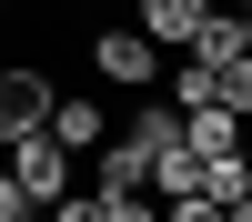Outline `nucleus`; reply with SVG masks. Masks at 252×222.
I'll return each mask as SVG.
<instances>
[{
    "instance_id": "obj_8",
    "label": "nucleus",
    "mask_w": 252,
    "mask_h": 222,
    "mask_svg": "<svg viewBox=\"0 0 252 222\" xmlns=\"http://www.w3.org/2000/svg\"><path fill=\"white\" fill-rule=\"evenodd\" d=\"M40 111H51V81L40 71H0V141L40 131Z\"/></svg>"
},
{
    "instance_id": "obj_17",
    "label": "nucleus",
    "mask_w": 252,
    "mask_h": 222,
    "mask_svg": "<svg viewBox=\"0 0 252 222\" xmlns=\"http://www.w3.org/2000/svg\"><path fill=\"white\" fill-rule=\"evenodd\" d=\"M232 10H252V0H232Z\"/></svg>"
},
{
    "instance_id": "obj_14",
    "label": "nucleus",
    "mask_w": 252,
    "mask_h": 222,
    "mask_svg": "<svg viewBox=\"0 0 252 222\" xmlns=\"http://www.w3.org/2000/svg\"><path fill=\"white\" fill-rule=\"evenodd\" d=\"M0 222H40V202H31V192H20V182H10V172H0Z\"/></svg>"
},
{
    "instance_id": "obj_15",
    "label": "nucleus",
    "mask_w": 252,
    "mask_h": 222,
    "mask_svg": "<svg viewBox=\"0 0 252 222\" xmlns=\"http://www.w3.org/2000/svg\"><path fill=\"white\" fill-rule=\"evenodd\" d=\"M161 222H222V202H202V192H182V202H161Z\"/></svg>"
},
{
    "instance_id": "obj_7",
    "label": "nucleus",
    "mask_w": 252,
    "mask_h": 222,
    "mask_svg": "<svg viewBox=\"0 0 252 222\" xmlns=\"http://www.w3.org/2000/svg\"><path fill=\"white\" fill-rule=\"evenodd\" d=\"M202 10H212V0H141V20H131V31H141V40H152V51H161V61H172V51H182V40H192V31H202Z\"/></svg>"
},
{
    "instance_id": "obj_4",
    "label": "nucleus",
    "mask_w": 252,
    "mask_h": 222,
    "mask_svg": "<svg viewBox=\"0 0 252 222\" xmlns=\"http://www.w3.org/2000/svg\"><path fill=\"white\" fill-rule=\"evenodd\" d=\"M40 131H51L61 152L81 161V152H101V131H111V121H101V101H91V91H51V111H40Z\"/></svg>"
},
{
    "instance_id": "obj_6",
    "label": "nucleus",
    "mask_w": 252,
    "mask_h": 222,
    "mask_svg": "<svg viewBox=\"0 0 252 222\" xmlns=\"http://www.w3.org/2000/svg\"><path fill=\"white\" fill-rule=\"evenodd\" d=\"M182 61H202V71H232V61H242V10H232V0L202 10V31L182 40Z\"/></svg>"
},
{
    "instance_id": "obj_9",
    "label": "nucleus",
    "mask_w": 252,
    "mask_h": 222,
    "mask_svg": "<svg viewBox=\"0 0 252 222\" xmlns=\"http://www.w3.org/2000/svg\"><path fill=\"white\" fill-rule=\"evenodd\" d=\"M131 141H141V152H172V141H182V111H172V101H141V111H131Z\"/></svg>"
},
{
    "instance_id": "obj_11",
    "label": "nucleus",
    "mask_w": 252,
    "mask_h": 222,
    "mask_svg": "<svg viewBox=\"0 0 252 222\" xmlns=\"http://www.w3.org/2000/svg\"><path fill=\"white\" fill-rule=\"evenodd\" d=\"M202 202H242L252 192V152H232V161H202V182H192Z\"/></svg>"
},
{
    "instance_id": "obj_16",
    "label": "nucleus",
    "mask_w": 252,
    "mask_h": 222,
    "mask_svg": "<svg viewBox=\"0 0 252 222\" xmlns=\"http://www.w3.org/2000/svg\"><path fill=\"white\" fill-rule=\"evenodd\" d=\"M222 222H252V192H242V202H222Z\"/></svg>"
},
{
    "instance_id": "obj_3",
    "label": "nucleus",
    "mask_w": 252,
    "mask_h": 222,
    "mask_svg": "<svg viewBox=\"0 0 252 222\" xmlns=\"http://www.w3.org/2000/svg\"><path fill=\"white\" fill-rule=\"evenodd\" d=\"M81 161H91V192H152V152L131 131H101V152H81Z\"/></svg>"
},
{
    "instance_id": "obj_5",
    "label": "nucleus",
    "mask_w": 252,
    "mask_h": 222,
    "mask_svg": "<svg viewBox=\"0 0 252 222\" xmlns=\"http://www.w3.org/2000/svg\"><path fill=\"white\" fill-rule=\"evenodd\" d=\"M182 152H192V161H232V152H252V121L222 111V101H212V111H182Z\"/></svg>"
},
{
    "instance_id": "obj_12",
    "label": "nucleus",
    "mask_w": 252,
    "mask_h": 222,
    "mask_svg": "<svg viewBox=\"0 0 252 222\" xmlns=\"http://www.w3.org/2000/svg\"><path fill=\"white\" fill-rule=\"evenodd\" d=\"M101 222H161L152 192H101Z\"/></svg>"
},
{
    "instance_id": "obj_13",
    "label": "nucleus",
    "mask_w": 252,
    "mask_h": 222,
    "mask_svg": "<svg viewBox=\"0 0 252 222\" xmlns=\"http://www.w3.org/2000/svg\"><path fill=\"white\" fill-rule=\"evenodd\" d=\"M222 111H242V121H252V51L232 61V71H222Z\"/></svg>"
},
{
    "instance_id": "obj_2",
    "label": "nucleus",
    "mask_w": 252,
    "mask_h": 222,
    "mask_svg": "<svg viewBox=\"0 0 252 222\" xmlns=\"http://www.w3.org/2000/svg\"><path fill=\"white\" fill-rule=\"evenodd\" d=\"M91 71L121 81V91H152V81H161V51L141 31H91Z\"/></svg>"
},
{
    "instance_id": "obj_1",
    "label": "nucleus",
    "mask_w": 252,
    "mask_h": 222,
    "mask_svg": "<svg viewBox=\"0 0 252 222\" xmlns=\"http://www.w3.org/2000/svg\"><path fill=\"white\" fill-rule=\"evenodd\" d=\"M0 172H10L20 192H31L40 212H51V202H61V192H71V182H81V161L61 152L51 131H20V141H0Z\"/></svg>"
},
{
    "instance_id": "obj_10",
    "label": "nucleus",
    "mask_w": 252,
    "mask_h": 222,
    "mask_svg": "<svg viewBox=\"0 0 252 222\" xmlns=\"http://www.w3.org/2000/svg\"><path fill=\"white\" fill-rule=\"evenodd\" d=\"M222 101V71H202V61H172V111H212Z\"/></svg>"
}]
</instances>
